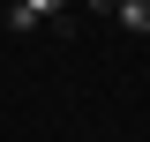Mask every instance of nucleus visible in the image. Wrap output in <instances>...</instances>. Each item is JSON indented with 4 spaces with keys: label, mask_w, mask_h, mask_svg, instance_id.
<instances>
[{
    "label": "nucleus",
    "mask_w": 150,
    "mask_h": 142,
    "mask_svg": "<svg viewBox=\"0 0 150 142\" xmlns=\"http://www.w3.org/2000/svg\"><path fill=\"white\" fill-rule=\"evenodd\" d=\"M30 8H38V15H60V8H68V0H30Z\"/></svg>",
    "instance_id": "7ed1b4c3"
},
{
    "label": "nucleus",
    "mask_w": 150,
    "mask_h": 142,
    "mask_svg": "<svg viewBox=\"0 0 150 142\" xmlns=\"http://www.w3.org/2000/svg\"><path fill=\"white\" fill-rule=\"evenodd\" d=\"M38 22H45V15H38L30 0H8V30H38Z\"/></svg>",
    "instance_id": "f257e3e1"
},
{
    "label": "nucleus",
    "mask_w": 150,
    "mask_h": 142,
    "mask_svg": "<svg viewBox=\"0 0 150 142\" xmlns=\"http://www.w3.org/2000/svg\"><path fill=\"white\" fill-rule=\"evenodd\" d=\"M112 15L128 22V30H150V0H120V8H112Z\"/></svg>",
    "instance_id": "f03ea898"
}]
</instances>
